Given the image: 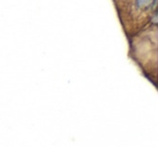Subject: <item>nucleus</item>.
I'll return each instance as SVG.
<instances>
[{
	"mask_svg": "<svg viewBox=\"0 0 158 147\" xmlns=\"http://www.w3.org/2000/svg\"><path fill=\"white\" fill-rule=\"evenodd\" d=\"M156 1L157 0H134V7L139 11L151 9L152 7H156Z\"/></svg>",
	"mask_w": 158,
	"mask_h": 147,
	"instance_id": "f257e3e1",
	"label": "nucleus"
}]
</instances>
